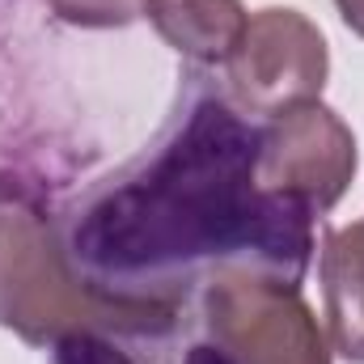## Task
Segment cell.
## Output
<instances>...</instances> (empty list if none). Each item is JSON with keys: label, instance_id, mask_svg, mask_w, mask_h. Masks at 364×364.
Segmentation results:
<instances>
[{"label": "cell", "instance_id": "6da1fadb", "mask_svg": "<svg viewBox=\"0 0 364 364\" xmlns=\"http://www.w3.org/2000/svg\"><path fill=\"white\" fill-rule=\"evenodd\" d=\"M73 259L110 296L161 301L157 284L199 267L267 272L301 284L314 255V212L263 191L259 127L229 102L199 97L170 136L106 182L73 225Z\"/></svg>", "mask_w": 364, "mask_h": 364}, {"label": "cell", "instance_id": "7a4b0ae2", "mask_svg": "<svg viewBox=\"0 0 364 364\" xmlns=\"http://www.w3.org/2000/svg\"><path fill=\"white\" fill-rule=\"evenodd\" d=\"M178 301L110 296L73 272V250L30 208L0 212V326L26 343L68 335H153L166 331Z\"/></svg>", "mask_w": 364, "mask_h": 364}, {"label": "cell", "instance_id": "3957f363", "mask_svg": "<svg viewBox=\"0 0 364 364\" xmlns=\"http://www.w3.org/2000/svg\"><path fill=\"white\" fill-rule=\"evenodd\" d=\"M208 343L229 364H331L301 288L267 272L225 267L203 288Z\"/></svg>", "mask_w": 364, "mask_h": 364}, {"label": "cell", "instance_id": "277c9868", "mask_svg": "<svg viewBox=\"0 0 364 364\" xmlns=\"http://www.w3.org/2000/svg\"><path fill=\"white\" fill-rule=\"evenodd\" d=\"M356 178V136L322 102H301L259 127V182L305 212H331Z\"/></svg>", "mask_w": 364, "mask_h": 364}, {"label": "cell", "instance_id": "5b68a950", "mask_svg": "<svg viewBox=\"0 0 364 364\" xmlns=\"http://www.w3.org/2000/svg\"><path fill=\"white\" fill-rule=\"evenodd\" d=\"M326 73V38L296 9H259L225 60L229 93L250 114H279L288 106L318 102Z\"/></svg>", "mask_w": 364, "mask_h": 364}, {"label": "cell", "instance_id": "8992f818", "mask_svg": "<svg viewBox=\"0 0 364 364\" xmlns=\"http://www.w3.org/2000/svg\"><path fill=\"white\" fill-rule=\"evenodd\" d=\"M318 275L335 352L352 364H364V220L326 233Z\"/></svg>", "mask_w": 364, "mask_h": 364}, {"label": "cell", "instance_id": "52a82bcc", "mask_svg": "<svg viewBox=\"0 0 364 364\" xmlns=\"http://www.w3.org/2000/svg\"><path fill=\"white\" fill-rule=\"evenodd\" d=\"M157 34L195 64H225L246 34L250 13L242 0H149Z\"/></svg>", "mask_w": 364, "mask_h": 364}, {"label": "cell", "instance_id": "ba28073f", "mask_svg": "<svg viewBox=\"0 0 364 364\" xmlns=\"http://www.w3.org/2000/svg\"><path fill=\"white\" fill-rule=\"evenodd\" d=\"M47 9L81 30H119L149 13V0H47Z\"/></svg>", "mask_w": 364, "mask_h": 364}, {"label": "cell", "instance_id": "9c48e42d", "mask_svg": "<svg viewBox=\"0 0 364 364\" xmlns=\"http://www.w3.org/2000/svg\"><path fill=\"white\" fill-rule=\"evenodd\" d=\"M55 364H136L127 352H119L106 335H68L55 343Z\"/></svg>", "mask_w": 364, "mask_h": 364}, {"label": "cell", "instance_id": "30bf717a", "mask_svg": "<svg viewBox=\"0 0 364 364\" xmlns=\"http://www.w3.org/2000/svg\"><path fill=\"white\" fill-rule=\"evenodd\" d=\"M335 9H339L343 26H348L352 34H360V38H364V0H335Z\"/></svg>", "mask_w": 364, "mask_h": 364}]
</instances>
